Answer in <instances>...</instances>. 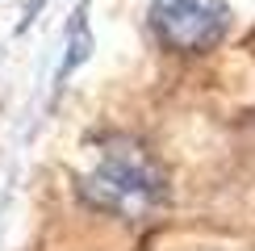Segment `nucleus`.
<instances>
[{
    "instance_id": "obj_1",
    "label": "nucleus",
    "mask_w": 255,
    "mask_h": 251,
    "mask_svg": "<svg viewBox=\"0 0 255 251\" xmlns=\"http://www.w3.org/2000/svg\"><path fill=\"white\" fill-rule=\"evenodd\" d=\"M84 193L92 197L105 209H122V214H134V209H146L151 201H159L163 193V180L142 155H109L97 176L84 180Z\"/></svg>"
},
{
    "instance_id": "obj_2",
    "label": "nucleus",
    "mask_w": 255,
    "mask_h": 251,
    "mask_svg": "<svg viewBox=\"0 0 255 251\" xmlns=\"http://www.w3.org/2000/svg\"><path fill=\"white\" fill-rule=\"evenodd\" d=\"M226 0H155L151 25L172 50H205L226 34Z\"/></svg>"
}]
</instances>
